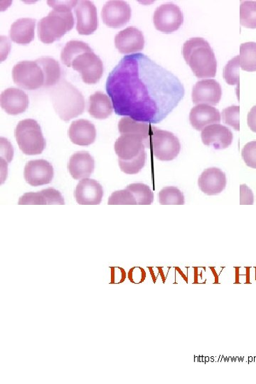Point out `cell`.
Segmentation results:
<instances>
[{"label":"cell","mask_w":256,"mask_h":384,"mask_svg":"<svg viewBox=\"0 0 256 384\" xmlns=\"http://www.w3.org/2000/svg\"><path fill=\"white\" fill-rule=\"evenodd\" d=\"M105 88L117 115L151 124L163 121L186 93L176 76L141 53L124 56Z\"/></svg>","instance_id":"1"},{"label":"cell","mask_w":256,"mask_h":384,"mask_svg":"<svg viewBox=\"0 0 256 384\" xmlns=\"http://www.w3.org/2000/svg\"><path fill=\"white\" fill-rule=\"evenodd\" d=\"M182 54L197 78L209 79L216 77L217 61L207 41L199 38L188 40L183 45Z\"/></svg>","instance_id":"2"},{"label":"cell","mask_w":256,"mask_h":384,"mask_svg":"<svg viewBox=\"0 0 256 384\" xmlns=\"http://www.w3.org/2000/svg\"><path fill=\"white\" fill-rule=\"evenodd\" d=\"M50 96L53 107L63 121H69L83 114L85 99L80 91L65 79L52 88Z\"/></svg>","instance_id":"3"},{"label":"cell","mask_w":256,"mask_h":384,"mask_svg":"<svg viewBox=\"0 0 256 384\" xmlns=\"http://www.w3.org/2000/svg\"><path fill=\"white\" fill-rule=\"evenodd\" d=\"M114 147L123 172L136 174L144 167L147 155L146 143L142 137L130 134L121 135Z\"/></svg>","instance_id":"4"},{"label":"cell","mask_w":256,"mask_h":384,"mask_svg":"<svg viewBox=\"0 0 256 384\" xmlns=\"http://www.w3.org/2000/svg\"><path fill=\"white\" fill-rule=\"evenodd\" d=\"M75 22L72 11L53 10L38 22L39 38L45 44H52L71 30Z\"/></svg>","instance_id":"5"},{"label":"cell","mask_w":256,"mask_h":384,"mask_svg":"<svg viewBox=\"0 0 256 384\" xmlns=\"http://www.w3.org/2000/svg\"><path fill=\"white\" fill-rule=\"evenodd\" d=\"M17 143L27 155H40L45 151L46 141L40 124L33 119L20 121L15 129Z\"/></svg>","instance_id":"6"},{"label":"cell","mask_w":256,"mask_h":384,"mask_svg":"<svg viewBox=\"0 0 256 384\" xmlns=\"http://www.w3.org/2000/svg\"><path fill=\"white\" fill-rule=\"evenodd\" d=\"M149 148L160 161H172L179 155L181 145L172 132L156 128L150 137Z\"/></svg>","instance_id":"7"},{"label":"cell","mask_w":256,"mask_h":384,"mask_svg":"<svg viewBox=\"0 0 256 384\" xmlns=\"http://www.w3.org/2000/svg\"><path fill=\"white\" fill-rule=\"evenodd\" d=\"M14 82L26 90H36L44 86L45 75L43 68L36 61H24L13 69Z\"/></svg>","instance_id":"8"},{"label":"cell","mask_w":256,"mask_h":384,"mask_svg":"<svg viewBox=\"0 0 256 384\" xmlns=\"http://www.w3.org/2000/svg\"><path fill=\"white\" fill-rule=\"evenodd\" d=\"M73 69L82 75V80L87 84H95L101 79L103 74L102 60L93 50L84 52L73 61Z\"/></svg>","instance_id":"9"},{"label":"cell","mask_w":256,"mask_h":384,"mask_svg":"<svg viewBox=\"0 0 256 384\" xmlns=\"http://www.w3.org/2000/svg\"><path fill=\"white\" fill-rule=\"evenodd\" d=\"M184 22L181 9L173 3L158 7L153 15L156 28L163 33H170L178 30Z\"/></svg>","instance_id":"10"},{"label":"cell","mask_w":256,"mask_h":384,"mask_svg":"<svg viewBox=\"0 0 256 384\" xmlns=\"http://www.w3.org/2000/svg\"><path fill=\"white\" fill-rule=\"evenodd\" d=\"M54 176L52 165L45 160H31L24 167V179L32 187L48 185L52 183Z\"/></svg>","instance_id":"11"},{"label":"cell","mask_w":256,"mask_h":384,"mask_svg":"<svg viewBox=\"0 0 256 384\" xmlns=\"http://www.w3.org/2000/svg\"><path fill=\"white\" fill-rule=\"evenodd\" d=\"M132 11L129 4L122 0H112L103 6L101 17L109 27L120 28L128 23Z\"/></svg>","instance_id":"12"},{"label":"cell","mask_w":256,"mask_h":384,"mask_svg":"<svg viewBox=\"0 0 256 384\" xmlns=\"http://www.w3.org/2000/svg\"><path fill=\"white\" fill-rule=\"evenodd\" d=\"M201 137L204 145L211 146L215 150H225L232 144L234 135L229 128L221 124H213L202 131Z\"/></svg>","instance_id":"13"},{"label":"cell","mask_w":256,"mask_h":384,"mask_svg":"<svg viewBox=\"0 0 256 384\" xmlns=\"http://www.w3.org/2000/svg\"><path fill=\"white\" fill-rule=\"evenodd\" d=\"M223 96V89L218 82L205 79L198 82L193 90V101L196 105L216 106Z\"/></svg>","instance_id":"14"},{"label":"cell","mask_w":256,"mask_h":384,"mask_svg":"<svg viewBox=\"0 0 256 384\" xmlns=\"http://www.w3.org/2000/svg\"><path fill=\"white\" fill-rule=\"evenodd\" d=\"M226 174L220 169L211 167L205 169L198 180L201 191L209 196L221 194L226 188Z\"/></svg>","instance_id":"15"},{"label":"cell","mask_w":256,"mask_h":384,"mask_svg":"<svg viewBox=\"0 0 256 384\" xmlns=\"http://www.w3.org/2000/svg\"><path fill=\"white\" fill-rule=\"evenodd\" d=\"M77 30L82 35L92 34L98 26L97 9L89 0L79 1L75 8Z\"/></svg>","instance_id":"16"},{"label":"cell","mask_w":256,"mask_h":384,"mask_svg":"<svg viewBox=\"0 0 256 384\" xmlns=\"http://www.w3.org/2000/svg\"><path fill=\"white\" fill-rule=\"evenodd\" d=\"M115 45L121 54H137L144 47L143 33L134 26L128 27L116 34Z\"/></svg>","instance_id":"17"},{"label":"cell","mask_w":256,"mask_h":384,"mask_svg":"<svg viewBox=\"0 0 256 384\" xmlns=\"http://www.w3.org/2000/svg\"><path fill=\"white\" fill-rule=\"evenodd\" d=\"M29 98L27 93L16 88H10L4 91L0 96L2 109L9 115L21 114L29 107Z\"/></svg>","instance_id":"18"},{"label":"cell","mask_w":256,"mask_h":384,"mask_svg":"<svg viewBox=\"0 0 256 384\" xmlns=\"http://www.w3.org/2000/svg\"><path fill=\"white\" fill-rule=\"evenodd\" d=\"M68 169L73 178L77 181L89 178L95 169L93 158L88 152H78L69 160Z\"/></svg>","instance_id":"19"},{"label":"cell","mask_w":256,"mask_h":384,"mask_svg":"<svg viewBox=\"0 0 256 384\" xmlns=\"http://www.w3.org/2000/svg\"><path fill=\"white\" fill-rule=\"evenodd\" d=\"M68 136L73 144L80 146H89L96 141V129L89 121L80 119L71 123Z\"/></svg>","instance_id":"20"},{"label":"cell","mask_w":256,"mask_h":384,"mask_svg":"<svg viewBox=\"0 0 256 384\" xmlns=\"http://www.w3.org/2000/svg\"><path fill=\"white\" fill-rule=\"evenodd\" d=\"M103 197V187L95 180L84 179L77 186L75 198L80 205H98Z\"/></svg>","instance_id":"21"},{"label":"cell","mask_w":256,"mask_h":384,"mask_svg":"<svg viewBox=\"0 0 256 384\" xmlns=\"http://www.w3.org/2000/svg\"><path fill=\"white\" fill-rule=\"evenodd\" d=\"M220 112L209 105H197L190 114V121L192 126L197 131H202L206 127L220 123Z\"/></svg>","instance_id":"22"},{"label":"cell","mask_w":256,"mask_h":384,"mask_svg":"<svg viewBox=\"0 0 256 384\" xmlns=\"http://www.w3.org/2000/svg\"><path fill=\"white\" fill-rule=\"evenodd\" d=\"M20 205L65 204L64 199L58 190L48 188L39 192H28L20 197Z\"/></svg>","instance_id":"23"},{"label":"cell","mask_w":256,"mask_h":384,"mask_svg":"<svg viewBox=\"0 0 256 384\" xmlns=\"http://www.w3.org/2000/svg\"><path fill=\"white\" fill-rule=\"evenodd\" d=\"M156 127L151 123L138 122L130 117H123L119 123V130L121 135L130 134L142 137L149 148L150 137Z\"/></svg>","instance_id":"24"},{"label":"cell","mask_w":256,"mask_h":384,"mask_svg":"<svg viewBox=\"0 0 256 384\" xmlns=\"http://www.w3.org/2000/svg\"><path fill=\"white\" fill-rule=\"evenodd\" d=\"M36 21L31 18H21L11 26L10 37L18 45H28L34 38Z\"/></svg>","instance_id":"25"},{"label":"cell","mask_w":256,"mask_h":384,"mask_svg":"<svg viewBox=\"0 0 256 384\" xmlns=\"http://www.w3.org/2000/svg\"><path fill=\"white\" fill-rule=\"evenodd\" d=\"M88 112L96 119L104 120L107 118L114 112V106L111 98L101 92H96L91 95L89 100Z\"/></svg>","instance_id":"26"},{"label":"cell","mask_w":256,"mask_h":384,"mask_svg":"<svg viewBox=\"0 0 256 384\" xmlns=\"http://www.w3.org/2000/svg\"><path fill=\"white\" fill-rule=\"evenodd\" d=\"M45 75V88L54 87L61 80V68L59 63L51 57H42L36 60Z\"/></svg>","instance_id":"27"},{"label":"cell","mask_w":256,"mask_h":384,"mask_svg":"<svg viewBox=\"0 0 256 384\" xmlns=\"http://www.w3.org/2000/svg\"><path fill=\"white\" fill-rule=\"evenodd\" d=\"M92 49L85 43L71 40L66 43L61 53L62 62L68 67H71L73 61L81 54L91 51Z\"/></svg>","instance_id":"28"},{"label":"cell","mask_w":256,"mask_h":384,"mask_svg":"<svg viewBox=\"0 0 256 384\" xmlns=\"http://www.w3.org/2000/svg\"><path fill=\"white\" fill-rule=\"evenodd\" d=\"M240 66L243 71L256 72V43H246L240 47Z\"/></svg>","instance_id":"29"},{"label":"cell","mask_w":256,"mask_h":384,"mask_svg":"<svg viewBox=\"0 0 256 384\" xmlns=\"http://www.w3.org/2000/svg\"><path fill=\"white\" fill-rule=\"evenodd\" d=\"M126 189L134 195L138 205H151L154 201V194L148 185L133 183L129 185Z\"/></svg>","instance_id":"30"},{"label":"cell","mask_w":256,"mask_h":384,"mask_svg":"<svg viewBox=\"0 0 256 384\" xmlns=\"http://www.w3.org/2000/svg\"><path fill=\"white\" fill-rule=\"evenodd\" d=\"M240 22L246 28L256 29V1L241 2Z\"/></svg>","instance_id":"31"},{"label":"cell","mask_w":256,"mask_h":384,"mask_svg":"<svg viewBox=\"0 0 256 384\" xmlns=\"http://www.w3.org/2000/svg\"><path fill=\"white\" fill-rule=\"evenodd\" d=\"M159 202L161 205H184V194L175 187H166L159 193Z\"/></svg>","instance_id":"32"},{"label":"cell","mask_w":256,"mask_h":384,"mask_svg":"<svg viewBox=\"0 0 256 384\" xmlns=\"http://www.w3.org/2000/svg\"><path fill=\"white\" fill-rule=\"evenodd\" d=\"M239 56L231 59L224 69V78L226 82L231 85H239Z\"/></svg>","instance_id":"33"},{"label":"cell","mask_w":256,"mask_h":384,"mask_svg":"<svg viewBox=\"0 0 256 384\" xmlns=\"http://www.w3.org/2000/svg\"><path fill=\"white\" fill-rule=\"evenodd\" d=\"M108 205H136L134 195L127 189L114 192L110 197Z\"/></svg>","instance_id":"34"},{"label":"cell","mask_w":256,"mask_h":384,"mask_svg":"<svg viewBox=\"0 0 256 384\" xmlns=\"http://www.w3.org/2000/svg\"><path fill=\"white\" fill-rule=\"evenodd\" d=\"M239 112L238 106H232L223 110V120L225 124L233 128L235 130L239 131Z\"/></svg>","instance_id":"35"},{"label":"cell","mask_w":256,"mask_h":384,"mask_svg":"<svg viewBox=\"0 0 256 384\" xmlns=\"http://www.w3.org/2000/svg\"><path fill=\"white\" fill-rule=\"evenodd\" d=\"M241 155L248 167L256 169V141L248 143L243 147Z\"/></svg>","instance_id":"36"},{"label":"cell","mask_w":256,"mask_h":384,"mask_svg":"<svg viewBox=\"0 0 256 384\" xmlns=\"http://www.w3.org/2000/svg\"><path fill=\"white\" fill-rule=\"evenodd\" d=\"M254 203V195L253 191L246 185L240 186V204L253 205Z\"/></svg>","instance_id":"37"},{"label":"cell","mask_w":256,"mask_h":384,"mask_svg":"<svg viewBox=\"0 0 256 384\" xmlns=\"http://www.w3.org/2000/svg\"><path fill=\"white\" fill-rule=\"evenodd\" d=\"M78 3L79 1H54V0H50L47 4L54 10L71 11L73 8L77 7Z\"/></svg>","instance_id":"38"},{"label":"cell","mask_w":256,"mask_h":384,"mask_svg":"<svg viewBox=\"0 0 256 384\" xmlns=\"http://www.w3.org/2000/svg\"><path fill=\"white\" fill-rule=\"evenodd\" d=\"M0 141H1L2 157L5 155L6 157L8 162L10 163L13 160L14 155V150L13 146L8 141V139L4 137H1V139H0Z\"/></svg>","instance_id":"39"},{"label":"cell","mask_w":256,"mask_h":384,"mask_svg":"<svg viewBox=\"0 0 256 384\" xmlns=\"http://www.w3.org/2000/svg\"><path fill=\"white\" fill-rule=\"evenodd\" d=\"M247 123L250 130L256 132V105L248 114Z\"/></svg>","instance_id":"40"},{"label":"cell","mask_w":256,"mask_h":384,"mask_svg":"<svg viewBox=\"0 0 256 384\" xmlns=\"http://www.w3.org/2000/svg\"><path fill=\"white\" fill-rule=\"evenodd\" d=\"M120 269L121 270V272H122V279H121V281L120 284H122L126 281V272L123 269H122V268H120Z\"/></svg>","instance_id":"41"},{"label":"cell","mask_w":256,"mask_h":384,"mask_svg":"<svg viewBox=\"0 0 256 384\" xmlns=\"http://www.w3.org/2000/svg\"><path fill=\"white\" fill-rule=\"evenodd\" d=\"M112 282H111V284H116V283H115L114 268H112Z\"/></svg>","instance_id":"42"},{"label":"cell","mask_w":256,"mask_h":384,"mask_svg":"<svg viewBox=\"0 0 256 384\" xmlns=\"http://www.w3.org/2000/svg\"><path fill=\"white\" fill-rule=\"evenodd\" d=\"M150 269H151V275H152V277H153V282H154V284H156V277L155 276V274H154L153 271L152 270V268H150Z\"/></svg>","instance_id":"43"}]
</instances>
